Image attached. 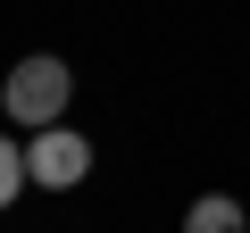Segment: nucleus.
<instances>
[{"label":"nucleus","instance_id":"nucleus-4","mask_svg":"<svg viewBox=\"0 0 250 233\" xmlns=\"http://www.w3.org/2000/svg\"><path fill=\"white\" fill-rule=\"evenodd\" d=\"M25 183H34V175H25V150H17V134H0V208H9Z\"/></svg>","mask_w":250,"mask_h":233},{"label":"nucleus","instance_id":"nucleus-2","mask_svg":"<svg viewBox=\"0 0 250 233\" xmlns=\"http://www.w3.org/2000/svg\"><path fill=\"white\" fill-rule=\"evenodd\" d=\"M25 175H34L42 192H75V183L92 175V142L67 134V125H42V134L25 142Z\"/></svg>","mask_w":250,"mask_h":233},{"label":"nucleus","instance_id":"nucleus-1","mask_svg":"<svg viewBox=\"0 0 250 233\" xmlns=\"http://www.w3.org/2000/svg\"><path fill=\"white\" fill-rule=\"evenodd\" d=\"M67 92H75V75H67V58H50V50L17 58V67H9V83H0L9 116H17V125H34V134L67 116Z\"/></svg>","mask_w":250,"mask_h":233},{"label":"nucleus","instance_id":"nucleus-3","mask_svg":"<svg viewBox=\"0 0 250 233\" xmlns=\"http://www.w3.org/2000/svg\"><path fill=\"white\" fill-rule=\"evenodd\" d=\"M184 233H250V216H242V200H225V192H208V200H192V216H184Z\"/></svg>","mask_w":250,"mask_h":233}]
</instances>
